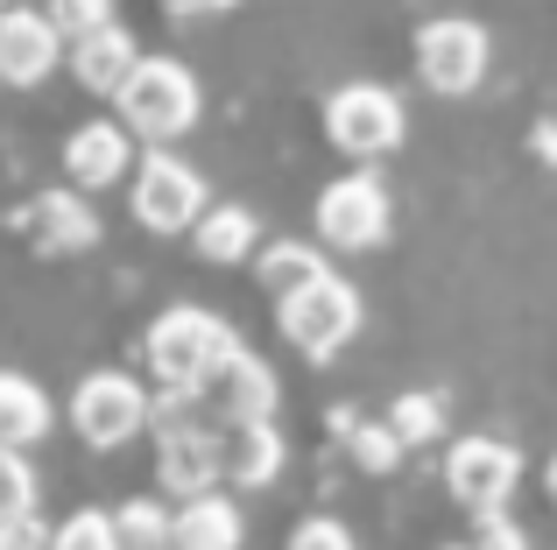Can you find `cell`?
<instances>
[{"label": "cell", "instance_id": "16", "mask_svg": "<svg viewBox=\"0 0 557 550\" xmlns=\"http://www.w3.org/2000/svg\"><path fill=\"white\" fill-rule=\"evenodd\" d=\"M240 509L226 495H190L177 515H170V543L177 550H240Z\"/></svg>", "mask_w": 557, "mask_h": 550}, {"label": "cell", "instance_id": "8", "mask_svg": "<svg viewBox=\"0 0 557 550\" xmlns=\"http://www.w3.org/2000/svg\"><path fill=\"white\" fill-rule=\"evenodd\" d=\"M205 212V177L190 163H177L170 149H149L135 170V220L149 226V234H184V226H198Z\"/></svg>", "mask_w": 557, "mask_h": 550}, {"label": "cell", "instance_id": "31", "mask_svg": "<svg viewBox=\"0 0 557 550\" xmlns=\"http://www.w3.org/2000/svg\"><path fill=\"white\" fill-rule=\"evenodd\" d=\"M459 550H466V543H459Z\"/></svg>", "mask_w": 557, "mask_h": 550}, {"label": "cell", "instance_id": "24", "mask_svg": "<svg viewBox=\"0 0 557 550\" xmlns=\"http://www.w3.org/2000/svg\"><path fill=\"white\" fill-rule=\"evenodd\" d=\"M50 550H121L113 543V515L107 509H78L50 529Z\"/></svg>", "mask_w": 557, "mask_h": 550}, {"label": "cell", "instance_id": "22", "mask_svg": "<svg viewBox=\"0 0 557 550\" xmlns=\"http://www.w3.org/2000/svg\"><path fill=\"white\" fill-rule=\"evenodd\" d=\"M36 515V473H28L22 452L0 445V529H22Z\"/></svg>", "mask_w": 557, "mask_h": 550}, {"label": "cell", "instance_id": "20", "mask_svg": "<svg viewBox=\"0 0 557 550\" xmlns=\"http://www.w3.org/2000/svg\"><path fill=\"white\" fill-rule=\"evenodd\" d=\"M311 275H325V262H318V248H304V240H275V248L261 254V283H269L275 297L304 289Z\"/></svg>", "mask_w": 557, "mask_h": 550}, {"label": "cell", "instance_id": "4", "mask_svg": "<svg viewBox=\"0 0 557 550\" xmlns=\"http://www.w3.org/2000/svg\"><path fill=\"white\" fill-rule=\"evenodd\" d=\"M149 416L163 430H156V473H163V487L170 495H212V480H219V445H212V430L198 424V396L190 388H170L163 396V410L149 402Z\"/></svg>", "mask_w": 557, "mask_h": 550}, {"label": "cell", "instance_id": "14", "mask_svg": "<svg viewBox=\"0 0 557 550\" xmlns=\"http://www.w3.org/2000/svg\"><path fill=\"white\" fill-rule=\"evenodd\" d=\"M127 163H135V135H127L121 121H85L78 135L64 141V170H71V184H85V191L121 184Z\"/></svg>", "mask_w": 557, "mask_h": 550}, {"label": "cell", "instance_id": "23", "mask_svg": "<svg viewBox=\"0 0 557 550\" xmlns=\"http://www.w3.org/2000/svg\"><path fill=\"white\" fill-rule=\"evenodd\" d=\"M388 430H395V445H431L437 430H445V402L437 396H403L388 410Z\"/></svg>", "mask_w": 557, "mask_h": 550}, {"label": "cell", "instance_id": "12", "mask_svg": "<svg viewBox=\"0 0 557 550\" xmlns=\"http://www.w3.org/2000/svg\"><path fill=\"white\" fill-rule=\"evenodd\" d=\"M64 57V36L50 28L42 8H0V78L8 85H42Z\"/></svg>", "mask_w": 557, "mask_h": 550}, {"label": "cell", "instance_id": "27", "mask_svg": "<svg viewBox=\"0 0 557 550\" xmlns=\"http://www.w3.org/2000/svg\"><path fill=\"white\" fill-rule=\"evenodd\" d=\"M289 550H354V537H346V523H332V515H311V523H297Z\"/></svg>", "mask_w": 557, "mask_h": 550}, {"label": "cell", "instance_id": "18", "mask_svg": "<svg viewBox=\"0 0 557 550\" xmlns=\"http://www.w3.org/2000/svg\"><path fill=\"white\" fill-rule=\"evenodd\" d=\"M190 240H198L205 262H247L255 240H261V226H255V212H247V205H205L198 226H190Z\"/></svg>", "mask_w": 557, "mask_h": 550}, {"label": "cell", "instance_id": "7", "mask_svg": "<svg viewBox=\"0 0 557 550\" xmlns=\"http://www.w3.org/2000/svg\"><path fill=\"white\" fill-rule=\"evenodd\" d=\"M445 480H451V495H459V509H473V523L480 515H502L508 495H516V480H522V452L508 438H487V430H480V438L451 445Z\"/></svg>", "mask_w": 557, "mask_h": 550}, {"label": "cell", "instance_id": "21", "mask_svg": "<svg viewBox=\"0 0 557 550\" xmlns=\"http://www.w3.org/2000/svg\"><path fill=\"white\" fill-rule=\"evenodd\" d=\"M113 543L121 550H170V509L163 501H127L113 515Z\"/></svg>", "mask_w": 557, "mask_h": 550}, {"label": "cell", "instance_id": "2", "mask_svg": "<svg viewBox=\"0 0 557 550\" xmlns=\"http://www.w3.org/2000/svg\"><path fill=\"white\" fill-rule=\"evenodd\" d=\"M113 99H121L127 135H141V141H177L198 121V78H190V64H177V57H141Z\"/></svg>", "mask_w": 557, "mask_h": 550}, {"label": "cell", "instance_id": "30", "mask_svg": "<svg viewBox=\"0 0 557 550\" xmlns=\"http://www.w3.org/2000/svg\"><path fill=\"white\" fill-rule=\"evenodd\" d=\"M544 487H550V501H557V459H550V473H544Z\"/></svg>", "mask_w": 557, "mask_h": 550}, {"label": "cell", "instance_id": "15", "mask_svg": "<svg viewBox=\"0 0 557 550\" xmlns=\"http://www.w3.org/2000/svg\"><path fill=\"white\" fill-rule=\"evenodd\" d=\"M141 64V50H135V36H127L121 22H107V28H92V36H78L71 42V71H78V85L85 92H121V78Z\"/></svg>", "mask_w": 557, "mask_h": 550}, {"label": "cell", "instance_id": "17", "mask_svg": "<svg viewBox=\"0 0 557 550\" xmlns=\"http://www.w3.org/2000/svg\"><path fill=\"white\" fill-rule=\"evenodd\" d=\"M28 234H36V248H92L99 220L78 191H42L28 198Z\"/></svg>", "mask_w": 557, "mask_h": 550}, {"label": "cell", "instance_id": "13", "mask_svg": "<svg viewBox=\"0 0 557 550\" xmlns=\"http://www.w3.org/2000/svg\"><path fill=\"white\" fill-rule=\"evenodd\" d=\"M212 445H219V480L233 487H269L283 473V430L269 416L261 424H219Z\"/></svg>", "mask_w": 557, "mask_h": 550}, {"label": "cell", "instance_id": "29", "mask_svg": "<svg viewBox=\"0 0 557 550\" xmlns=\"http://www.w3.org/2000/svg\"><path fill=\"white\" fill-rule=\"evenodd\" d=\"M163 8H177V14H219V8H233V0H163Z\"/></svg>", "mask_w": 557, "mask_h": 550}, {"label": "cell", "instance_id": "11", "mask_svg": "<svg viewBox=\"0 0 557 550\" xmlns=\"http://www.w3.org/2000/svg\"><path fill=\"white\" fill-rule=\"evenodd\" d=\"M190 396H198L219 424H261V416L275 410V374H269V360H255L240 346V353H233L205 388H190Z\"/></svg>", "mask_w": 557, "mask_h": 550}, {"label": "cell", "instance_id": "19", "mask_svg": "<svg viewBox=\"0 0 557 550\" xmlns=\"http://www.w3.org/2000/svg\"><path fill=\"white\" fill-rule=\"evenodd\" d=\"M42 430H50V396H42L28 374H0V445L22 452V445L42 438Z\"/></svg>", "mask_w": 557, "mask_h": 550}, {"label": "cell", "instance_id": "3", "mask_svg": "<svg viewBox=\"0 0 557 550\" xmlns=\"http://www.w3.org/2000/svg\"><path fill=\"white\" fill-rule=\"evenodd\" d=\"M275 325H283V339L297 346V353L311 360H332L346 339L360 332V289L339 283V275H311L304 289H289V297H275Z\"/></svg>", "mask_w": 557, "mask_h": 550}, {"label": "cell", "instance_id": "25", "mask_svg": "<svg viewBox=\"0 0 557 550\" xmlns=\"http://www.w3.org/2000/svg\"><path fill=\"white\" fill-rule=\"evenodd\" d=\"M42 14H50V28L57 36H92V28H107L113 22V0H42Z\"/></svg>", "mask_w": 557, "mask_h": 550}, {"label": "cell", "instance_id": "9", "mask_svg": "<svg viewBox=\"0 0 557 550\" xmlns=\"http://www.w3.org/2000/svg\"><path fill=\"white\" fill-rule=\"evenodd\" d=\"M325 135L346 155H388L403 141V99L388 85H339L325 99Z\"/></svg>", "mask_w": 557, "mask_h": 550}, {"label": "cell", "instance_id": "1", "mask_svg": "<svg viewBox=\"0 0 557 550\" xmlns=\"http://www.w3.org/2000/svg\"><path fill=\"white\" fill-rule=\"evenodd\" d=\"M233 353H240V332L205 303H177L149 325V367L163 374V388H205Z\"/></svg>", "mask_w": 557, "mask_h": 550}, {"label": "cell", "instance_id": "28", "mask_svg": "<svg viewBox=\"0 0 557 550\" xmlns=\"http://www.w3.org/2000/svg\"><path fill=\"white\" fill-rule=\"evenodd\" d=\"M466 550H530V537H522V523H508V515H480V537Z\"/></svg>", "mask_w": 557, "mask_h": 550}, {"label": "cell", "instance_id": "10", "mask_svg": "<svg viewBox=\"0 0 557 550\" xmlns=\"http://www.w3.org/2000/svg\"><path fill=\"white\" fill-rule=\"evenodd\" d=\"M388 191H381V177H339L318 191V234H325V248H381L388 240Z\"/></svg>", "mask_w": 557, "mask_h": 550}, {"label": "cell", "instance_id": "6", "mask_svg": "<svg viewBox=\"0 0 557 550\" xmlns=\"http://www.w3.org/2000/svg\"><path fill=\"white\" fill-rule=\"evenodd\" d=\"M417 71L431 92L459 99L487 78V28L466 22V14H437V22L417 28Z\"/></svg>", "mask_w": 557, "mask_h": 550}, {"label": "cell", "instance_id": "26", "mask_svg": "<svg viewBox=\"0 0 557 550\" xmlns=\"http://www.w3.org/2000/svg\"><path fill=\"white\" fill-rule=\"evenodd\" d=\"M346 438H354V452H360V466H395V452H403V445H395V430L388 424H346Z\"/></svg>", "mask_w": 557, "mask_h": 550}, {"label": "cell", "instance_id": "5", "mask_svg": "<svg viewBox=\"0 0 557 550\" xmlns=\"http://www.w3.org/2000/svg\"><path fill=\"white\" fill-rule=\"evenodd\" d=\"M71 430H78L92 452H113V445L141 438L149 430V388L135 382V374H85L78 388H71Z\"/></svg>", "mask_w": 557, "mask_h": 550}]
</instances>
